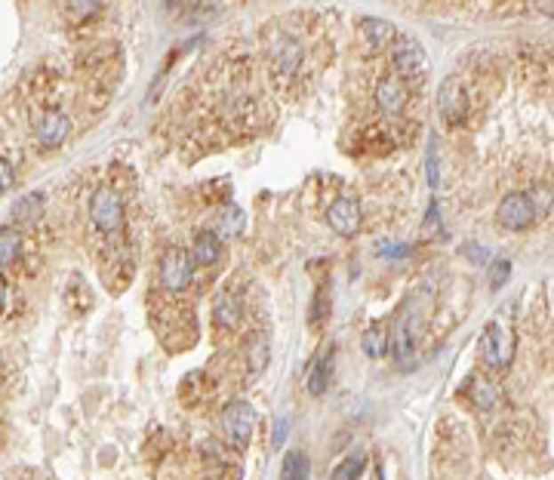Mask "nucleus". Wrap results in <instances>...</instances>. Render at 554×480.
<instances>
[{
  "label": "nucleus",
  "instance_id": "nucleus-1",
  "mask_svg": "<svg viewBox=\"0 0 554 480\" xmlns=\"http://www.w3.org/2000/svg\"><path fill=\"white\" fill-rule=\"evenodd\" d=\"M419 308H422V302L416 296L406 299L404 311L397 315L395 332H391V351H395L400 370H413L416 366V330H419V320H422L419 317Z\"/></svg>",
  "mask_w": 554,
  "mask_h": 480
},
{
  "label": "nucleus",
  "instance_id": "nucleus-2",
  "mask_svg": "<svg viewBox=\"0 0 554 480\" xmlns=\"http://www.w3.org/2000/svg\"><path fill=\"white\" fill-rule=\"evenodd\" d=\"M480 357L486 366L493 370H505V366L515 360V330H511L505 320L493 317L484 326V336H480Z\"/></svg>",
  "mask_w": 554,
  "mask_h": 480
},
{
  "label": "nucleus",
  "instance_id": "nucleus-3",
  "mask_svg": "<svg viewBox=\"0 0 554 480\" xmlns=\"http://www.w3.org/2000/svg\"><path fill=\"white\" fill-rule=\"evenodd\" d=\"M391 65L397 68L400 77L406 80H419L429 75V52L419 44L416 37L400 35L395 44H391Z\"/></svg>",
  "mask_w": 554,
  "mask_h": 480
},
{
  "label": "nucleus",
  "instance_id": "nucleus-4",
  "mask_svg": "<svg viewBox=\"0 0 554 480\" xmlns=\"http://www.w3.org/2000/svg\"><path fill=\"white\" fill-rule=\"evenodd\" d=\"M256 410H253V404H246V400H235V404H229L222 410V435L229 444H235L237 450H244L246 444H250L253 437V428H256Z\"/></svg>",
  "mask_w": 554,
  "mask_h": 480
},
{
  "label": "nucleus",
  "instance_id": "nucleus-5",
  "mask_svg": "<svg viewBox=\"0 0 554 480\" xmlns=\"http://www.w3.org/2000/svg\"><path fill=\"white\" fill-rule=\"evenodd\" d=\"M90 219L105 235H117L124 228V204H120L115 188H99L90 197Z\"/></svg>",
  "mask_w": 554,
  "mask_h": 480
},
{
  "label": "nucleus",
  "instance_id": "nucleus-6",
  "mask_svg": "<svg viewBox=\"0 0 554 480\" xmlns=\"http://www.w3.org/2000/svg\"><path fill=\"white\" fill-rule=\"evenodd\" d=\"M191 275H195V259H191V250H182V246H170V250L160 256V280H164L166 290L179 292L191 284Z\"/></svg>",
  "mask_w": 554,
  "mask_h": 480
},
{
  "label": "nucleus",
  "instance_id": "nucleus-7",
  "mask_svg": "<svg viewBox=\"0 0 554 480\" xmlns=\"http://www.w3.org/2000/svg\"><path fill=\"white\" fill-rule=\"evenodd\" d=\"M496 219H499V225L509 231L530 228V225L536 222V210H533V204H530V195H526V191H511V195H505L502 204H499Z\"/></svg>",
  "mask_w": 554,
  "mask_h": 480
},
{
  "label": "nucleus",
  "instance_id": "nucleus-8",
  "mask_svg": "<svg viewBox=\"0 0 554 480\" xmlns=\"http://www.w3.org/2000/svg\"><path fill=\"white\" fill-rule=\"evenodd\" d=\"M326 222L336 235L351 237L360 231V222H364V212H360V204L355 197H336L326 210Z\"/></svg>",
  "mask_w": 554,
  "mask_h": 480
},
{
  "label": "nucleus",
  "instance_id": "nucleus-9",
  "mask_svg": "<svg viewBox=\"0 0 554 480\" xmlns=\"http://www.w3.org/2000/svg\"><path fill=\"white\" fill-rule=\"evenodd\" d=\"M68 132H71V120L56 108L44 111L35 124V136L44 148H56V145H62L65 139H68Z\"/></svg>",
  "mask_w": 554,
  "mask_h": 480
},
{
  "label": "nucleus",
  "instance_id": "nucleus-10",
  "mask_svg": "<svg viewBox=\"0 0 554 480\" xmlns=\"http://www.w3.org/2000/svg\"><path fill=\"white\" fill-rule=\"evenodd\" d=\"M244 357L246 366H250L253 376H262L269 370V360H271V339L265 330H253L250 336L244 339Z\"/></svg>",
  "mask_w": 554,
  "mask_h": 480
},
{
  "label": "nucleus",
  "instance_id": "nucleus-11",
  "mask_svg": "<svg viewBox=\"0 0 554 480\" xmlns=\"http://www.w3.org/2000/svg\"><path fill=\"white\" fill-rule=\"evenodd\" d=\"M406 99H410V92H406V84L400 77H382L376 84V105L385 115H400L406 108Z\"/></svg>",
  "mask_w": 554,
  "mask_h": 480
},
{
  "label": "nucleus",
  "instance_id": "nucleus-12",
  "mask_svg": "<svg viewBox=\"0 0 554 480\" xmlns=\"http://www.w3.org/2000/svg\"><path fill=\"white\" fill-rule=\"evenodd\" d=\"M360 35L370 46H376V50H382V46L395 44L397 40V28L389 22V19H376V16H364L360 19Z\"/></svg>",
  "mask_w": 554,
  "mask_h": 480
},
{
  "label": "nucleus",
  "instance_id": "nucleus-13",
  "mask_svg": "<svg viewBox=\"0 0 554 480\" xmlns=\"http://www.w3.org/2000/svg\"><path fill=\"white\" fill-rule=\"evenodd\" d=\"M469 395L480 410H490V406H496L499 397H502V385H499L496 379L484 376V372H475L469 382Z\"/></svg>",
  "mask_w": 554,
  "mask_h": 480
},
{
  "label": "nucleus",
  "instance_id": "nucleus-14",
  "mask_svg": "<svg viewBox=\"0 0 554 480\" xmlns=\"http://www.w3.org/2000/svg\"><path fill=\"white\" fill-rule=\"evenodd\" d=\"M219 256H222V240H219L216 231H200L195 237V246H191V259L197 265H216Z\"/></svg>",
  "mask_w": 554,
  "mask_h": 480
},
{
  "label": "nucleus",
  "instance_id": "nucleus-15",
  "mask_svg": "<svg viewBox=\"0 0 554 480\" xmlns=\"http://www.w3.org/2000/svg\"><path fill=\"white\" fill-rule=\"evenodd\" d=\"M360 348H364L366 357H385L391 348V332L382 324L366 326L364 336H360Z\"/></svg>",
  "mask_w": 554,
  "mask_h": 480
},
{
  "label": "nucleus",
  "instance_id": "nucleus-16",
  "mask_svg": "<svg viewBox=\"0 0 554 480\" xmlns=\"http://www.w3.org/2000/svg\"><path fill=\"white\" fill-rule=\"evenodd\" d=\"M440 115H444L446 124H459L465 117V99L459 84H444V90H440Z\"/></svg>",
  "mask_w": 554,
  "mask_h": 480
},
{
  "label": "nucleus",
  "instance_id": "nucleus-17",
  "mask_svg": "<svg viewBox=\"0 0 554 480\" xmlns=\"http://www.w3.org/2000/svg\"><path fill=\"white\" fill-rule=\"evenodd\" d=\"M330 372H333V357L330 355H317L311 360L309 366V395H326V388H330Z\"/></svg>",
  "mask_w": 554,
  "mask_h": 480
},
{
  "label": "nucleus",
  "instance_id": "nucleus-18",
  "mask_svg": "<svg viewBox=\"0 0 554 480\" xmlns=\"http://www.w3.org/2000/svg\"><path fill=\"white\" fill-rule=\"evenodd\" d=\"M240 302L237 296H231V292H222V296L216 299V305H213V324L216 326H237L240 324Z\"/></svg>",
  "mask_w": 554,
  "mask_h": 480
},
{
  "label": "nucleus",
  "instance_id": "nucleus-19",
  "mask_svg": "<svg viewBox=\"0 0 554 480\" xmlns=\"http://www.w3.org/2000/svg\"><path fill=\"white\" fill-rule=\"evenodd\" d=\"M309 456L302 450H293L286 452L284 465H280V477L284 480H309Z\"/></svg>",
  "mask_w": 554,
  "mask_h": 480
},
{
  "label": "nucleus",
  "instance_id": "nucleus-20",
  "mask_svg": "<svg viewBox=\"0 0 554 480\" xmlns=\"http://www.w3.org/2000/svg\"><path fill=\"white\" fill-rule=\"evenodd\" d=\"M22 252V235L16 228H0V268L12 265Z\"/></svg>",
  "mask_w": 554,
  "mask_h": 480
},
{
  "label": "nucleus",
  "instance_id": "nucleus-21",
  "mask_svg": "<svg viewBox=\"0 0 554 480\" xmlns=\"http://www.w3.org/2000/svg\"><path fill=\"white\" fill-rule=\"evenodd\" d=\"M40 210H44V197L40 195L19 197L16 204H12V219H16L19 225H31L40 216Z\"/></svg>",
  "mask_w": 554,
  "mask_h": 480
},
{
  "label": "nucleus",
  "instance_id": "nucleus-22",
  "mask_svg": "<svg viewBox=\"0 0 554 480\" xmlns=\"http://www.w3.org/2000/svg\"><path fill=\"white\" fill-rule=\"evenodd\" d=\"M219 228H222V235L237 237L240 231L246 228V216H244V210H240V206H235V204H229L222 212H219Z\"/></svg>",
  "mask_w": 554,
  "mask_h": 480
},
{
  "label": "nucleus",
  "instance_id": "nucleus-23",
  "mask_svg": "<svg viewBox=\"0 0 554 480\" xmlns=\"http://www.w3.org/2000/svg\"><path fill=\"white\" fill-rule=\"evenodd\" d=\"M366 468V456L364 452H351L349 459H342V462L336 465V471L330 475V480H357L364 475Z\"/></svg>",
  "mask_w": 554,
  "mask_h": 480
},
{
  "label": "nucleus",
  "instance_id": "nucleus-24",
  "mask_svg": "<svg viewBox=\"0 0 554 480\" xmlns=\"http://www.w3.org/2000/svg\"><path fill=\"white\" fill-rule=\"evenodd\" d=\"M299 59H302V46H299L296 40H284V44L277 46L275 62H277V68L284 71V75H290V71H296Z\"/></svg>",
  "mask_w": 554,
  "mask_h": 480
},
{
  "label": "nucleus",
  "instance_id": "nucleus-25",
  "mask_svg": "<svg viewBox=\"0 0 554 480\" xmlns=\"http://www.w3.org/2000/svg\"><path fill=\"white\" fill-rule=\"evenodd\" d=\"M526 195H530V204H533V210H536V219L549 216L554 210V191L545 188V185H536V188L526 191Z\"/></svg>",
  "mask_w": 554,
  "mask_h": 480
},
{
  "label": "nucleus",
  "instance_id": "nucleus-26",
  "mask_svg": "<svg viewBox=\"0 0 554 480\" xmlns=\"http://www.w3.org/2000/svg\"><path fill=\"white\" fill-rule=\"evenodd\" d=\"M65 6H68V12L75 19H86V16H96L105 4H99V0H84V4H77L75 0V4H65Z\"/></svg>",
  "mask_w": 554,
  "mask_h": 480
},
{
  "label": "nucleus",
  "instance_id": "nucleus-27",
  "mask_svg": "<svg viewBox=\"0 0 554 480\" xmlns=\"http://www.w3.org/2000/svg\"><path fill=\"white\" fill-rule=\"evenodd\" d=\"M330 317V299H324V290H317L315 296V311H311V324H324V320Z\"/></svg>",
  "mask_w": 554,
  "mask_h": 480
},
{
  "label": "nucleus",
  "instance_id": "nucleus-28",
  "mask_svg": "<svg viewBox=\"0 0 554 480\" xmlns=\"http://www.w3.org/2000/svg\"><path fill=\"white\" fill-rule=\"evenodd\" d=\"M509 271H511V262L509 259H499V262H493V290H499V286L505 284V280H509Z\"/></svg>",
  "mask_w": 554,
  "mask_h": 480
},
{
  "label": "nucleus",
  "instance_id": "nucleus-29",
  "mask_svg": "<svg viewBox=\"0 0 554 480\" xmlns=\"http://www.w3.org/2000/svg\"><path fill=\"white\" fill-rule=\"evenodd\" d=\"M12 188V166L6 164L4 157H0V195H4V191H10Z\"/></svg>",
  "mask_w": 554,
  "mask_h": 480
},
{
  "label": "nucleus",
  "instance_id": "nucleus-30",
  "mask_svg": "<svg viewBox=\"0 0 554 480\" xmlns=\"http://www.w3.org/2000/svg\"><path fill=\"white\" fill-rule=\"evenodd\" d=\"M429 182H431V188L438 185V151H435V139H431V148H429Z\"/></svg>",
  "mask_w": 554,
  "mask_h": 480
},
{
  "label": "nucleus",
  "instance_id": "nucleus-31",
  "mask_svg": "<svg viewBox=\"0 0 554 480\" xmlns=\"http://www.w3.org/2000/svg\"><path fill=\"white\" fill-rule=\"evenodd\" d=\"M382 250H391L389 256H406V252H410V246H406V244H400V246L397 244H385Z\"/></svg>",
  "mask_w": 554,
  "mask_h": 480
},
{
  "label": "nucleus",
  "instance_id": "nucleus-32",
  "mask_svg": "<svg viewBox=\"0 0 554 480\" xmlns=\"http://www.w3.org/2000/svg\"><path fill=\"white\" fill-rule=\"evenodd\" d=\"M284 437H286V419H280L275 428V446H284Z\"/></svg>",
  "mask_w": 554,
  "mask_h": 480
},
{
  "label": "nucleus",
  "instance_id": "nucleus-33",
  "mask_svg": "<svg viewBox=\"0 0 554 480\" xmlns=\"http://www.w3.org/2000/svg\"><path fill=\"white\" fill-rule=\"evenodd\" d=\"M465 252H469V259H475V262H484V259H486L484 256V252H486L484 246H465Z\"/></svg>",
  "mask_w": 554,
  "mask_h": 480
},
{
  "label": "nucleus",
  "instance_id": "nucleus-34",
  "mask_svg": "<svg viewBox=\"0 0 554 480\" xmlns=\"http://www.w3.org/2000/svg\"><path fill=\"white\" fill-rule=\"evenodd\" d=\"M6 305V284H4V277H0V308Z\"/></svg>",
  "mask_w": 554,
  "mask_h": 480
},
{
  "label": "nucleus",
  "instance_id": "nucleus-35",
  "mask_svg": "<svg viewBox=\"0 0 554 480\" xmlns=\"http://www.w3.org/2000/svg\"><path fill=\"white\" fill-rule=\"evenodd\" d=\"M539 6V10H542V12H554V4H536Z\"/></svg>",
  "mask_w": 554,
  "mask_h": 480
},
{
  "label": "nucleus",
  "instance_id": "nucleus-36",
  "mask_svg": "<svg viewBox=\"0 0 554 480\" xmlns=\"http://www.w3.org/2000/svg\"><path fill=\"white\" fill-rule=\"evenodd\" d=\"M376 480H385V477H382V468H376Z\"/></svg>",
  "mask_w": 554,
  "mask_h": 480
}]
</instances>
